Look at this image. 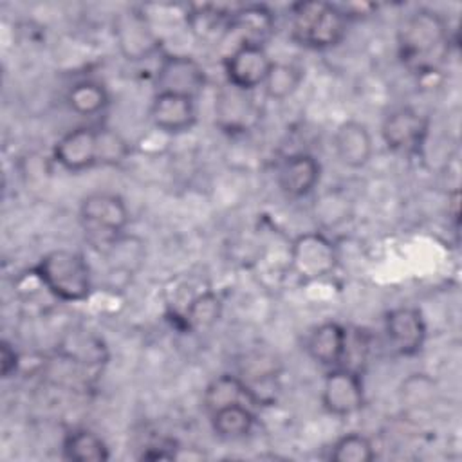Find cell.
<instances>
[{
  "label": "cell",
  "instance_id": "6da1fadb",
  "mask_svg": "<svg viewBox=\"0 0 462 462\" xmlns=\"http://www.w3.org/2000/svg\"><path fill=\"white\" fill-rule=\"evenodd\" d=\"M56 162L69 171H83L94 166H116L130 155V146L110 128L78 126L63 134L54 148Z\"/></svg>",
  "mask_w": 462,
  "mask_h": 462
},
{
  "label": "cell",
  "instance_id": "7a4b0ae2",
  "mask_svg": "<svg viewBox=\"0 0 462 462\" xmlns=\"http://www.w3.org/2000/svg\"><path fill=\"white\" fill-rule=\"evenodd\" d=\"M448 23L431 9H419L408 14L397 32L401 61L420 74L437 69L448 52Z\"/></svg>",
  "mask_w": 462,
  "mask_h": 462
},
{
  "label": "cell",
  "instance_id": "3957f363",
  "mask_svg": "<svg viewBox=\"0 0 462 462\" xmlns=\"http://www.w3.org/2000/svg\"><path fill=\"white\" fill-rule=\"evenodd\" d=\"M348 18L339 5L309 0L291 7V38L307 49H330L346 34Z\"/></svg>",
  "mask_w": 462,
  "mask_h": 462
},
{
  "label": "cell",
  "instance_id": "277c9868",
  "mask_svg": "<svg viewBox=\"0 0 462 462\" xmlns=\"http://www.w3.org/2000/svg\"><path fill=\"white\" fill-rule=\"evenodd\" d=\"M45 289L63 301H83L92 289L87 260L69 249H54L40 258L34 267Z\"/></svg>",
  "mask_w": 462,
  "mask_h": 462
},
{
  "label": "cell",
  "instance_id": "5b68a950",
  "mask_svg": "<svg viewBox=\"0 0 462 462\" xmlns=\"http://www.w3.org/2000/svg\"><path fill=\"white\" fill-rule=\"evenodd\" d=\"M79 222L87 240L103 253L117 236L123 235L128 224V208L119 195L96 191L81 200Z\"/></svg>",
  "mask_w": 462,
  "mask_h": 462
},
{
  "label": "cell",
  "instance_id": "8992f818",
  "mask_svg": "<svg viewBox=\"0 0 462 462\" xmlns=\"http://www.w3.org/2000/svg\"><path fill=\"white\" fill-rule=\"evenodd\" d=\"M292 273L303 282L321 280L337 265V251L334 244L318 231L298 235L289 249Z\"/></svg>",
  "mask_w": 462,
  "mask_h": 462
},
{
  "label": "cell",
  "instance_id": "52a82bcc",
  "mask_svg": "<svg viewBox=\"0 0 462 462\" xmlns=\"http://www.w3.org/2000/svg\"><path fill=\"white\" fill-rule=\"evenodd\" d=\"M155 94L168 92L191 99L206 87V72L202 65L186 54H166L155 72Z\"/></svg>",
  "mask_w": 462,
  "mask_h": 462
},
{
  "label": "cell",
  "instance_id": "ba28073f",
  "mask_svg": "<svg viewBox=\"0 0 462 462\" xmlns=\"http://www.w3.org/2000/svg\"><path fill=\"white\" fill-rule=\"evenodd\" d=\"M428 117L411 106H401L390 112L381 126L384 144L402 155L417 153L428 135Z\"/></svg>",
  "mask_w": 462,
  "mask_h": 462
},
{
  "label": "cell",
  "instance_id": "9c48e42d",
  "mask_svg": "<svg viewBox=\"0 0 462 462\" xmlns=\"http://www.w3.org/2000/svg\"><path fill=\"white\" fill-rule=\"evenodd\" d=\"M321 404L332 415H352L365 404V392L361 377L352 368L334 366L321 388Z\"/></svg>",
  "mask_w": 462,
  "mask_h": 462
},
{
  "label": "cell",
  "instance_id": "30bf717a",
  "mask_svg": "<svg viewBox=\"0 0 462 462\" xmlns=\"http://www.w3.org/2000/svg\"><path fill=\"white\" fill-rule=\"evenodd\" d=\"M114 38L119 52L130 61H141L159 49V38L148 20L128 9L114 18Z\"/></svg>",
  "mask_w": 462,
  "mask_h": 462
},
{
  "label": "cell",
  "instance_id": "8fae6325",
  "mask_svg": "<svg viewBox=\"0 0 462 462\" xmlns=\"http://www.w3.org/2000/svg\"><path fill=\"white\" fill-rule=\"evenodd\" d=\"M273 60L265 52L263 45L238 43L226 58L224 69L229 85L242 90H253L263 85Z\"/></svg>",
  "mask_w": 462,
  "mask_h": 462
},
{
  "label": "cell",
  "instance_id": "7c38bea8",
  "mask_svg": "<svg viewBox=\"0 0 462 462\" xmlns=\"http://www.w3.org/2000/svg\"><path fill=\"white\" fill-rule=\"evenodd\" d=\"M384 332L397 354L415 356L424 345L426 323L419 309L397 307L386 312Z\"/></svg>",
  "mask_w": 462,
  "mask_h": 462
},
{
  "label": "cell",
  "instance_id": "4fadbf2b",
  "mask_svg": "<svg viewBox=\"0 0 462 462\" xmlns=\"http://www.w3.org/2000/svg\"><path fill=\"white\" fill-rule=\"evenodd\" d=\"M150 119L153 126L162 134H168V135L184 134L191 130L193 125L197 123L195 99L179 96V94L159 92L152 99Z\"/></svg>",
  "mask_w": 462,
  "mask_h": 462
},
{
  "label": "cell",
  "instance_id": "5bb4252c",
  "mask_svg": "<svg viewBox=\"0 0 462 462\" xmlns=\"http://www.w3.org/2000/svg\"><path fill=\"white\" fill-rule=\"evenodd\" d=\"M215 117L217 125L224 132H245L249 126L254 125L258 117V108L249 96V90H242L227 83L217 94Z\"/></svg>",
  "mask_w": 462,
  "mask_h": 462
},
{
  "label": "cell",
  "instance_id": "9a60e30c",
  "mask_svg": "<svg viewBox=\"0 0 462 462\" xmlns=\"http://www.w3.org/2000/svg\"><path fill=\"white\" fill-rule=\"evenodd\" d=\"M321 166L310 153H294L278 168V186L291 199L309 195L319 182Z\"/></svg>",
  "mask_w": 462,
  "mask_h": 462
},
{
  "label": "cell",
  "instance_id": "2e32d148",
  "mask_svg": "<svg viewBox=\"0 0 462 462\" xmlns=\"http://www.w3.org/2000/svg\"><path fill=\"white\" fill-rule=\"evenodd\" d=\"M334 150L337 159L348 168H363L374 152L372 135L366 125L348 119L334 132Z\"/></svg>",
  "mask_w": 462,
  "mask_h": 462
},
{
  "label": "cell",
  "instance_id": "e0dca14e",
  "mask_svg": "<svg viewBox=\"0 0 462 462\" xmlns=\"http://www.w3.org/2000/svg\"><path fill=\"white\" fill-rule=\"evenodd\" d=\"M227 32H236L240 43L262 45L274 32V16L262 4L242 5L231 13Z\"/></svg>",
  "mask_w": 462,
  "mask_h": 462
},
{
  "label": "cell",
  "instance_id": "ac0fdd59",
  "mask_svg": "<svg viewBox=\"0 0 462 462\" xmlns=\"http://www.w3.org/2000/svg\"><path fill=\"white\" fill-rule=\"evenodd\" d=\"M346 330L336 321H327L309 334L307 352L323 366H337L346 356Z\"/></svg>",
  "mask_w": 462,
  "mask_h": 462
},
{
  "label": "cell",
  "instance_id": "d6986e66",
  "mask_svg": "<svg viewBox=\"0 0 462 462\" xmlns=\"http://www.w3.org/2000/svg\"><path fill=\"white\" fill-rule=\"evenodd\" d=\"M110 274H119V276H132L141 269L144 263V244L139 236L134 235H121L117 236L105 251H103Z\"/></svg>",
  "mask_w": 462,
  "mask_h": 462
},
{
  "label": "cell",
  "instance_id": "ffe728a7",
  "mask_svg": "<svg viewBox=\"0 0 462 462\" xmlns=\"http://www.w3.org/2000/svg\"><path fill=\"white\" fill-rule=\"evenodd\" d=\"M251 402V393L240 375L222 374L215 377L204 390L202 404L206 411L211 415L213 411L231 406V404H245Z\"/></svg>",
  "mask_w": 462,
  "mask_h": 462
},
{
  "label": "cell",
  "instance_id": "44dd1931",
  "mask_svg": "<svg viewBox=\"0 0 462 462\" xmlns=\"http://www.w3.org/2000/svg\"><path fill=\"white\" fill-rule=\"evenodd\" d=\"M63 457L70 462H101L108 458V448L90 430H74L63 440Z\"/></svg>",
  "mask_w": 462,
  "mask_h": 462
},
{
  "label": "cell",
  "instance_id": "7402d4cb",
  "mask_svg": "<svg viewBox=\"0 0 462 462\" xmlns=\"http://www.w3.org/2000/svg\"><path fill=\"white\" fill-rule=\"evenodd\" d=\"M211 426L222 439H240L251 433L254 415L245 404H231L211 413Z\"/></svg>",
  "mask_w": 462,
  "mask_h": 462
},
{
  "label": "cell",
  "instance_id": "603a6c76",
  "mask_svg": "<svg viewBox=\"0 0 462 462\" xmlns=\"http://www.w3.org/2000/svg\"><path fill=\"white\" fill-rule=\"evenodd\" d=\"M303 81V69L294 63L273 61L263 81L265 96L274 101H283L292 96Z\"/></svg>",
  "mask_w": 462,
  "mask_h": 462
},
{
  "label": "cell",
  "instance_id": "cb8c5ba5",
  "mask_svg": "<svg viewBox=\"0 0 462 462\" xmlns=\"http://www.w3.org/2000/svg\"><path fill=\"white\" fill-rule=\"evenodd\" d=\"M67 103L70 110L79 116H94L108 105V92L99 81L83 79L70 87Z\"/></svg>",
  "mask_w": 462,
  "mask_h": 462
},
{
  "label": "cell",
  "instance_id": "d4e9b609",
  "mask_svg": "<svg viewBox=\"0 0 462 462\" xmlns=\"http://www.w3.org/2000/svg\"><path fill=\"white\" fill-rule=\"evenodd\" d=\"M231 13L217 5H197L189 13L188 22L191 31L200 38H206V40L218 38L222 34H227Z\"/></svg>",
  "mask_w": 462,
  "mask_h": 462
},
{
  "label": "cell",
  "instance_id": "484cf974",
  "mask_svg": "<svg viewBox=\"0 0 462 462\" xmlns=\"http://www.w3.org/2000/svg\"><path fill=\"white\" fill-rule=\"evenodd\" d=\"M374 446L361 433H348L332 444L330 460L334 462H370L374 460Z\"/></svg>",
  "mask_w": 462,
  "mask_h": 462
},
{
  "label": "cell",
  "instance_id": "4316f807",
  "mask_svg": "<svg viewBox=\"0 0 462 462\" xmlns=\"http://www.w3.org/2000/svg\"><path fill=\"white\" fill-rule=\"evenodd\" d=\"M350 202L341 191H327L314 204L316 220L325 227H336L350 218Z\"/></svg>",
  "mask_w": 462,
  "mask_h": 462
},
{
  "label": "cell",
  "instance_id": "83f0119b",
  "mask_svg": "<svg viewBox=\"0 0 462 462\" xmlns=\"http://www.w3.org/2000/svg\"><path fill=\"white\" fill-rule=\"evenodd\" d=\"M220 312V300L213 292H202L189 301L184 318L189 328H209L218 321Z\"/></svg>",
  "mask_w": 462,
  "mask_h": 462
},
{
  "label": "cell",
  "instance_id": "f1b7e54d",
  "mask_svg": "<svg viewBox=\"0 0 462 462\" xmlns=\"http://www.w3.org/2000/svg\"><path fill=\"white\" fill-rule=\"evenodd\" d=\"M399 395L408 408H426L435 397V381L426 374H411L402 381Z\"/></svg>",
  "mask_w": 462,
  "mask_h": 462
},
{
  "label": "cell",
  "instance_id": "f546056e",
  "mask_svg": "<svg viewBox=\"0 0 462 462\" xmlns=\"http://www.w3.org/2000/svg\"><path fill=\"white\" fill-rule=\"evenodd\" d=\"M20 365V357L18 352L14 350V346L9 341H2L0 345V368H2V377H11L13 374H16Z\"/></svg>",
  "mask_w": 462,
  "mask_h": 462
}]
</instances>
